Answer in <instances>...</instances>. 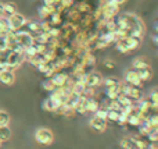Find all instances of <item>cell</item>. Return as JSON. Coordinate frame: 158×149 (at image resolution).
<instances>
[{
	"label": "cell",
	"instance_id": "obj_1",
	"mask_svg": "<svg viewBox=\"0 0 158 149\" xmlns=\"http://www.w3.org/2000/svg\"><path fill=\"white\" fill-rule=\"evenodd\" d=\"M24 63V55H22V50H10L8 53V59H7V70L13 71L14 68L19 67Z\"/></svg>",
	"mask_w": 158,
	"mask_h": 149
},
{
	"label": "cell",
	"instance_id": "obj_2",
	"mask_svg": "<svg viewBox=\"0 0 158 149\" xmlns=\"http://www.w3.org/2000/svg\"><path fill=\"white\" fill-rule=\"evenodd\" d=\"M14 33H15L17 42H18L19 47H21L22 50L27 49V47H29V46H32V45H33V36L31 35V33L25 32V31H22V29L14 31Z\"/></svg>",
	"mask_w": 158,
	"mask_h": 149
},
{
	"label": "cell",
	"instance_id": "obj_3",
	"mask_svg": "<svg viewBox=\"0 0 158 149\" xmlns=\"http://www.w3.org/2000/svg\"><path fill=\"white\" fill-rule=\"evenodd\" d=\"M35 138L40 145H50L54 141L53 133L50 130H47V128H39L35 134Z\"/></svg>",
	"mask_w": 158,
	"mask_h": 149
},
{
	"label": "cell",
	"instance_id": "obj_4",
	"mask_svg": "<svg viewBox=\"0 0 158 149\" xmlns=\"http://www.w3.org/2000/svg\"><path fill=\"white\" fill-rule=\"evenodd\" d=\"M25 17L22 15V14L19 13H14L11 14V15L7 17V22H8V27H10L11 31H18L21 29L22 27L25 25Z\"/></svg>",
	"mask_w": 158,
	"mask_h": 149
},
{
	"label": "cell",
	"instance_id": "obj_5",
	"mask_svg": "<svg viewBox=\"0 0 158 149\" xmlns=\"http://www.w3.org/2000/svg\"><path fill=\"white\" fill-rule=\"evenodd\" d=\"M85 84H86V86L97 88L98 85L103 84V77H101V74H98V72H96V71H90V72H87L86 74Z\"/></svg>",
	"mask_w": 158,
	"mask_h": 149
},
{
	"label": "cell",
	"instance_id": "obj_6",
	"mask_svg": "<svg viewBox=\"0 0 158 149\" xmlns=\"http://www.w3.org/2000/svg\"><path fill=\"white\" fill-rule=\"evenodd\" d=\"M14 81H15V75L11 70L3 68L0 70V84L3 85H13Z\"/></svg>",
	"mask_w": 158,
	"mask_h": 149
},
{
	"label": "cell",
	"instance_id": "obj_7",
	"mask_svg": "<svg viewBox=\"0 0 158 149\" xmlns=\"http://www.w3.org/2000/svg\"><path fill=\"white\" fill-rule=\"evenodd\" d=\"M125 82L129 84V85L139 86V88H140V85H142L143 81L139 78V75H137L136 70L133 68V70H129V71L126 72V75H125Z\"/></svg>",
	"mask_w": 158,
	"mask_h": 149
},
{
	"label": "cell",
	"instance_id": "obj_8",
	"mask_svg": "<svg viewBox=\"0 0 158 149\" xmlns=\"http://www.w3.org/2000/svg\"><path fill=\"white\" fill-rule=\"evenodd\" d=\"M90 127H92L94 131H97V133H103L107 127V120L94 116L92 120H90Z\"/></svg>",
	"mask_w": 158,
	"mask_h": 149
},
{
	"label": "cell",
	"instance_id": "obj_9",
	"mask_svg": "<svg viewBox=\"0 0 158 149\" xmlns=\"http://www.w3.org/2000/svg\"><path fill=\"white\" fill-rule=\"evenodd\" d=\"M7 49L8 50H22L21 47H19L18 42H17L14 31H11V32L7 33Z\"/></svg>",
	"mask_w": 158,
	"mask_h": 149
},
{
	"label": "cell",
	"instance_id": "obj_10",
	"mask_svg": "<svg viewBox=\"0 0 158 149\" xmlns=\"http://www.w3.org/2000/svg\"><path fill=\"white\" fill-rule=\"evenodd\" d=\"M58 107H61V105H60V103H58L56 99H53L52 96L47 98V99L44 100V103H43V109H44V110L57 112V110H58Z\"/></svg>",
	"mask_w": 158,
	"mask_h": 149
},
{
	"label": "cell",
	"instance_id": "obj_11",
	"mask_svg": "<svg viewBox=\"0 0 158 149\" xmlns=\"http://www.w3.org/2000/svg\"><path fill=\"white\" fill-rule=\"evenodd\" d=\"M136 72L142 81H148V80H151V77H153V71H151L150 66L143 67V68H137Z\"/></svg>",
	"mask_w": 158,
	"mask_h": 149
},
{
	"label": "cell",
	"instance_id": "obj_12",
	"mask_svg": "<svg viewBox=\"0 0 158 149\" xmlns=\"http://www.w3.org/2000/svg\"><path fill=\"white\" fill-rule=\"evenodd\" d=\"M119 85L121 84H118V85H112V86H107L106 88V96L108 98V99H117L118 95L121 94Z\"/></svg>",
	"mask_w": 158,
	"mask_h": 149
},
{
	"label": "cell",
	"instance_id": "obj_13",
	"mask_svg": "<svg viewBox=\"0 0 158 149\" xmlns=\"http://www.w3.org/2000/svg\"><path fill=\"white\" fill-rule=\"evenodd\" d=\"M79 95L77 94H74V92H71V94L68 95V98H67V102L64 103V106H67V107H69V109H74L75 110V107H77V105H78V102H79Z\"/></svg>",
	"mask_w": 158,
	"mask_h": 149
},
{
	"label": "cell",
	"instance_id": "obj_14",
	"mask_svg": "<svg viewBox=\"0 0 158 149\" xmlns=\"http://www.w3.org/2000/svg\"><path fill=\"white\" fill-rule=\"evenodd\" d=\"M75 112L81 114H85L87 112V98L86 96H81L79 98V102L75 107Z\"/></svg>",
	"mask_w": 158,
	"mask_h": 149
},
{
	"label": "cell",
	"instance_id": "obj_15",
	"mask_svg": "<svg viewBox=\"0 0 158 149\" xmlns=\"http://www.w3.org/2000/svg\"><path fill=\"white\" fill-rule=\"evenodd\" d=\"M3 13H4V17H6V18H7L8 15H11V14L17 13L15 4H14V3H10V2L3 3Z\"/></svg>",
	"mask_w": 158,
	"mask_h": 149
},
{
	"label": "cell",
	"instance_id": "obj_16",
	"mask_svg": "<svg viewBox=\"0 0 158 149\" xmlns=\"http://www.w3.org/2000/svg\"><path fill=\"white\" fill-rule=\"evenodd\" d=\"M121 147L122 149H139L135 138H125L121 141Z\"/></svg>",
	"mask_w": 158,
	"mask_h": 149
},
{
	"label": "cell",
	"instance_id": "obj_17",
	"mask_svg": "<svg viewBox=\"0 0 158 149\" xmlns=\"http://www.w3.org/2000/svg\"><path fill=\"white\" fill-rule=\"evenodd\" d=\"M11 138V130L8 125H0V141L6 142Z\"/></svg>",
	"mask_w": 158,
	"mask_h": 149
},
{
	"label": "cell",
	"instance_id": "obj_18",
	"mask_svg": "<svg viewBox=\"0 0 158 149\" xmlns=\"http://www.w3.org/2000/svg\"><path fill=\"white\" fill-rule=\"evenodd\" d=\"M98 107H100V103H98L94 98L93 96L87 98V112H93V113H94Z\"/></svg>",
	"mask_w": 158,
	"mask_h": 149
},
{
	"label": "cell",
	"instance_id": "obj_19",
	"mask_svg": "<svg viewBox=\"0 0 158 149\" xmlns=\"http://www.w3.org/2000/svg\"><path fill=\"white\" fill-rule=\"evenodd\" d=\"M8 53H10V50H8V49L0 50V70H3V68H6V67H7Z\"/></svg>",
	"mask_w": 158,
	"mask_h": 149
},
{
	"label": "cell",
	"instance_id": "obj_20",
	"mask_svg": "<svg viewBox=\"0 0 158 149\" xmlns=\"http://www.w3.org/2000/svg\"><path fill=\"white\" fill-rule=\"evenodd\" d=\"M10 123V114L6 110H0V125H8Z\"/></svg>",
	"mask_w": 158,
	"mask_h": 149
},
{
	"label": "cell",
	"instance_id": "obj_21",
	"mask_svg": "<svg viewBox=\"0 0 158 149\" xmlns=\"http://www.w3.org/2000/svg\"><path fill=\"white\" fill-rule=\"evenodd\" d=\"M147 66H148L147 61H146L143 57H139V59H136V60L133 61V68H135V70L143 68V67H147Z\"/></svg>",
	"mask_w": 158,
	"mask_h": 149
},
{
	"label": "cell",
	"instance_id": "obj_22",
	"mask_svg": "<svg viewBox=\"0 0 158 149\" xmlns=\"http://www.w3.org/2000/svg\"><path fill=\"white\" fill-rule=\"evenodd\" d=\"M50 13H53V11L50 10V7H49V6H46V4L42 6V7L39 8V15H40L42 18H46V17L49 15Z\"/></svg>",
	"mask_w": 158,
	"mask_h": 149
},
{
	"label": "cell",
	"instance_id": "obj_23",
	"mask_svg": "<svg viewBox=\"0 0 158 149\" xmlns=\"http://www.w3.org/2000/svg\"><path fill=\"white\" fill-rule=\"evenodd\" d=\"M118 84H121V81L118 80V78H115V77H110V78H107L106 81H104V86H112V85H118Z\"/></svg>",
	"mask_w": 158,
	"mask_h": 149
},
{
	"label": "cell",
	"instance_id": "obj_24",
	"mask_svg": "<svg viewBox=\"0 0 158 149\" xmlns=\"http://www.w3.org/2000/svg\"><path fill=\"white\" fill-rule=\"evenodd\" d=\"M147 102H148V105H150L153 109L156 107V106H157V91L151 92V95H150V98L147 99Z\"/></svg>",
	"mask_w": 158,
	"mask_h": 149
},
{
	"label": "cell",
	"instance_id": "obj_25",
	"mask_svg": "<svg viewBox=\"0 0 158 149\" xmlns=\"http://www.w3.org/2000/svg\"><path fill=\"white\" fill-rule=\"evenodd\" d=\"M7 49V35L0 33V50Z\"/></svg>",
	"mask_w": 158,
	"mask_h": 149
},
{
	"label": "cell",
	"instance_id": "obj_26",
	"mask_svg": "<svg viewBox=\"0 0 158 149\" xmlns=\"http://www.w3.org/2000/svg\"><path fill=\"white\" fill-rule=\"evenodd\" d=\"M43 88L52 92V91H54V89H56V86H54V84L52 82V80H47V81H44V82H43Z\"/></svg>",
	"mask_w": 158,
	"mask_h": 149
},
{
	"label": "cell",
	"instance_id": "obj_27",
	"mask_svg": "<svg viewBox=\"0 0 158 149\" xmlns=\"http://www.w3.org/2000/svg\"><path fill=\"white\" fill-rule=\"evenodd\" d=\"M111 2H112V3H115V4H118V6H121L122 3H125L126 0H111Z\"/></svg>",
	"mask_w": 158,
	"mask_h": 149
},
{
	"label": "cell",
	"instance_id": "obj_28",
	"mask_svg": "<svg viewBox=\"0 0 158 149\" xmlns=\"http://www.w3.org/2000/svg\"><path fill=\"white\" fill-rule=\"evenodd\" d=\"M106 67H110V68H111V67H114V63H111V61H106Z\"/></svg>",
	"mask_w": 158,
	"mask_h": 149
},
{
	"label": "cell",
	"instance_id": "obj_29",
	"mask_svg": "<svg viewBox=\"0 0 158 149\" xmlns=\"http://www.w3.org/2000/svg\"><path fill=\"white\" fill-rule=\"evenodd\" d=\"M0 147H2V141H0Z\"/></svg>",
	"mask_w": 158,
	"mask_h": 149
}]
</instances>
